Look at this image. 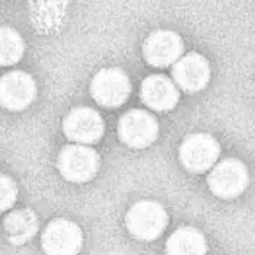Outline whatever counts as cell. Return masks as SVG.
Instances as JSON below:
<instances>
[{
    "label": "cell",
    "instance_id": "cell-1",
    "mask_svg": "<svg viewBox=\"0 0 255 255\" xmlns=\"http://www.w3.org/2000/svg\"><path fill=\"white\" fill-rule=\"evenodd\" d=\"M128 232L141 241H153L168 226V213L162 204L152 200L136 203L126 216Z\"/></svg>",
    "mask_w": 255,
    "mask_h": 255
},
{
    "label": "cell",
    "instance_id": "cell-2",
    "mask_svg": "<svg viewBox=\"0 0 255 255\" xmlns=\"http://www.w3.org/2000/svg\"><path fill=\"white\" fill-rule=\"evenodd\" d=\"M131 92L130 79L117 67L102 69L95 75L91 83V94L92 98L99 105L107 108H117L121 107Z\"/></svg>",
    "mask_w": 255,
    "mask_h": 255
},
{
    "label": "cell",
    "instance_id": "cell-3",
    "mask_svg": "<svg viewBox=\"0 0 255 255\" xmlns=\"http://www.w3.org/2000/svg\"><path fill=\"white\" fill-rule=\"evenodd\" d=\"M207 182L215 196L225 200L235 198L248 187V169L238 159H225L215 165L207 177Z\"/></svg>",
    "mask_w": 255,
    "mask_h": 255
},
{
    "label": "cell",
    "instance_id": "cell-4",
    "mask_svg": "<svg viewBox=\"0 0 255 255\" xmlns=\"http://www.w3.org/2000/svg\"><path fill=\"white\" fill-rule=\"evenodd\" d=\"M220 146L210 134L197 133L185 138L179 147V160L190 172L200 174L216 165Z\"/></svg>",
    "mask_w": 255,
    "mask_h": 255
},
{
    "label": "cell",
    "instance_id": "cell-5",
    "mask_svg": "<svg viewBox=\"0 0 255 255\" xmlns=\"http://www.w3.org/2000/svg\"><path fill=\"white\" fill-rule=\"evenodd\" d=\"M98 153L83 144L66 146L59 155L60 174L70 182H86L97 175Z\"/></svg>",
    "mask_w": 255,
    "mask_h": 255
},
{
    "label": "cell",
    "instance_id": "cell-6",
    "mask_svg": "<svg viewBox=\"0 0 255 255\" xmlns=\"http://www.w3.org/2000/svg\"><path fill=\"white\" fill-rule=\"evenodd\" d=\"M82 244L83 235L80 228L67 219L53 220L41 236V245L47 255H76Z\"/></svg>",
    "mask_w": 255,
    "mask_h": 255
},
{
    "label": "cell",
    "instance_id": "cell-7",
    "mask_svg": "<svg viewBox=\"0 0 255 255\" xmlns=\"http://www.w3.org/2000/svg\"><path fill=\"white\" fill-rule=\"evenodd\" d=\"M159 126L156 118L143 110L126 113L118 123L120 138L133 149H144L157 137Z\"/></svg>",
    "mask_w": 255,
    "mask_h": 255
},
{
    "label": "cell",
    "instance_id": "cell-8",
    "mask_svg": "<svg viewBox=\"0 0 255 255\" xmlns=\"http://www.w3.org/2000/svg\"><path fill=\"white\" fill-rule=\"evenodd\" d=\"M37 95V85L28 73L13 70L0 78V105L9 111L28 108Z\"/></svg>",
    "mask_w": 255,
    "mask_h": 255
},
{
    "label": "cell",
    "instance_id": "cell-9",
    "mask_svg": "<svg viewBox=\"0 0 255 255\" xmlns=\"http://www.w3.org/2000/svg\"><path fill=\"white\" fill-rule=\"evenodd\" d=\"M63 130L64 134L76 144H94L104 134V121L95 110L80 107L66 116Z\"/></svg>",
    "mask_w": 255,
    "mask_h": 255
},
{
    "label": "cell",
    "instance_id": "cell-10",
    "mask_svg": "<svg viewBox=\"0 0 255 255\" xmlns=\"http://www.w3.org/2000/svg\"><path fill=\"white\" fill-rule=\"evenodd\" d=\"M184 44L181 37L172 31H156L143 44V56L150 66L168 67L181 59Z\"/></svg>",
    "mask_w": 255,
    "mask_h": 255
},
{
    "label": "cell",
    "instance_id": "cell-11",
    "mask_svg": "<svg viewBox=\"0 0 255 255\" xmlns=\"http://www.w3.org/2000/svg\"><path fill=\"white\" fill-rule=\"evenodd\" d=\"M210 64L201 54L190 53L178 60L172 69L174 83L188 94L204 89L210 80Z\"/></svg>",
    "mask_w": 255,
    "mask_h": 255
},
{
    "label": "cell",
    "instance_id": "cell-12",
    "mask_svg": "<svg viewBox=\"0 0 255 255\" xmlns=\"http://www.w3.org/2000/svg\"><path fill=\"white\" fill-rule=\"evenodd\" d=\"M141 99L155 111H169L178 104L179 92L174 80L163 75H152L141 85Z\"/></svg>",
    "mask_w": 255,
    "mask_h": 255
},
{
    "label": "cell",
    "instance_id": "cell-13",
    "mask_svg": "<svg viewBox=\"0 0 255 255\" xmlns=\"http://www.w3.org/2000/svg\"><path fill=\"white\" fill-rule=\"evenodd\" d=\"M4 231L13 245H22L38 232V217L29 209L15 210L4 219Z\"/></svg>",
    "mask_w": 255,
    "mask_h": 255
},
{
    "label": "cell",
    "instance_id": "cell-14",
    "mask_svg": "<svg viewBox=\"0 0 255 255\" xmlns=\"http://www.w3.org/2000/svg\"><path fill=\"white\" fill-rule=\"evenodd\" d=\"M206 251V239L194 228L178 229L166 242V255H204Z\"/></svg>",
    "mask_w": 255,
    "mask_h": 255
},
{
    "label": "cell",
    "instance_id": "cell-15",
    "mask_svg": "<svg viewBox=\"0 0 255 255\" xmlns=\"http://www.w3.org/2000/svg\"><path fill=\"white\" fill-rule=\"evenodd\" d=\"M23 53L25 42L19 34L9 26H0V66L16 64Z\"/></svg>",
    "mask_w": 255,
    "mask_h": 255
},
{
    "label": "cell",
    "instance_id": "cell-16",
    "mask_svg": "<svg viewBox=\"0 0 255 255\" xmlns=\"http://www.w3.org/2000/svg\"><path fill=\"white\" fill-rule=\"evenodd\" d=\"M18 197V187L10 177L0 174V213L9 210Z\"/></svg>",
    "mask_w": 255,
    "mask_h": 255
},
{
    "label": "cell",
    "instance_id": "cell-17",
    "mask_svg": "<svg viewBox=\"0 0 255 255\" xmlns=\"http://www.w3.org/2000/svg\"><path fill=\"white\" fill-rule=\"evenodd\" d=\"M61 6L60 3H37L38 10H35L37 18H35V26L41 29H50L51 25H56L59 19V7Z\"/></svg>",
    "mask_w": 255,
    "mask_h": 255
}]
</instances>
